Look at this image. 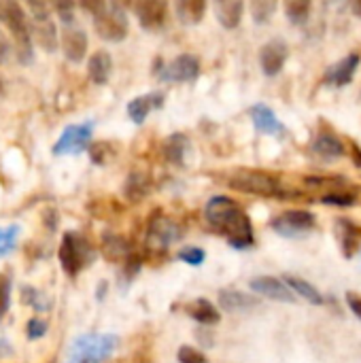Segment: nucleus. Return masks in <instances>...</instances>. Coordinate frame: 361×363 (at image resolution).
Returning a JSON list of instances; mask_svg holds the SVG:
<instances>
[{
    "label": "nucleus",
    "instance_id": "f257e3e1",
    "mask_svg": "<svg viewBox=\"0 0 361 363\" xmlns=\"http://www.w3.org/2000/svg\"><path fill=\"white\" fill-rule=\"evenodd\" d=\"M206 223L234 249H249L253 245V225L249 215L228 196H213L204 208Z\"/></svg>",
    "mask_w": 361,
    "mask_h": 363
},
{
    "label": "nucleus",
    "instance_id": "f03ea898",
    "mask_svg": "<svg viewBox=\"0 0 361 363\" xmlns=\"http://www.w3.org/2000/svg\"><path fill=\"white\" fill-rule=\"evenodd\" d=\"M94 15V30L109 43H119L128 36L130 21L121 4L117 2H85L81 4Z\"/></svg>",
    "mask_w": 361,
    "mask_h": 363
},
{
    "label": "nucleus",
    "instance_id": "7ed1b4c3",
    "mask_svg": "<svg viewBox=\"0 0 361 363\" xmlns=\"http://www.w3.org/2000/svg\"><path fill=\"white\" fill-rule=\"evenodd\" d=\"M0 19L6 23L13 43H15V53L21 64H30L34 57V47H32V30L28 23L26 9L17 2H2L0 4Z\"/></svg>",
    "mask_w": 361,
    "mask_h": 363
},
{
    "label": "nucleus",
    "instance_id": "20e7f679",
    "mask_svg": "<svg viewBox=\"0 0 361 363\" xmlns=\"http://www.w3.org/2000/svg\"><path fill=\"white\" fill-rule=\"evenodd\" d=\"M119 347V336L115 334H85L74 338L68 363H104Z\"/></svg>",
    "mask_w": 361,
    "mask_h": 363
},
{
    "label": "nucleus",
    "instance_id": "39448f33",
    "mask_svg": "<svg viewBox=\"0 0 361 363\" xmlns=\"http://www.w3.org/2000/svg\"><path fill=\"white\" fill-rule=\"evenodd\" d=\"M57 255H60V264L68 277H77L96 257L91 245L77 232H66L62 236Z\"/></svg>",
    "mask_w": 361,
    "mask_h": 363
},
{
    "label": "nucleus",
    "instance_id": "423d86ee",
    "mask_svg": "<svg viewBox=\"0 0 361 363\" xmlns=\"http://www.w3.org/2000/svg\"><path fill=\"white\" fill-rule=\"evenodd\" d=\"M232 189L245 191V194H253V196H279L281 194V185L279 181L262 170H251V168H238L230 174L228 179Z\"/></svg>",
    "mask_w": 361,
    "mask_h": 363
},
{
    "label": "nucleus",
    "instance_id": "0eeeda50",
    "mask_svg": "<svg viewBox=\"0 0 361 363\" xmlns=\"http://www.w3.org/2000/svg\"><path fill=\"white\" fill-rule=\"evenodd\" d=\"M91 134H94V123H72L64 128L60 134L57 143L53 145V155H79L91 145Z\"/></svg>",
    "mask_w": 361,
    "mask_h": 363
},
{
    "label": "nucleus",
    "instance_id": "6e6552de",
    "mask_svg": "<svg viewBox=\"0 0 361 363\" xmlns=\"http://www.w3.org/2000/svg\"><path fill=\"white\" fill-rule=\"evenodd\" d=\"M155 64H157V68H153V74H157L162 81H170V83H189V81L198 79V74H200V62L191 53L177 55L166 66H162V60H157Z\"/></svg>",
    "mask_w": 361,
    "mask_h": 363
},
{
    "label": "nucleus",
    "instance_id": "1a4fd4ad",
    "mask_svg": "<svg viewBox=\"0 0 361 363\" xmlns=\"http://www.w3.org/2000/svg\"><path fill=\"white\" fill-rule=\"evenodd\" d=\"M317 225V219L311 211H302V208H294V211H285L279 217L272 219V230L285 238H298L304 236L309 232H313Z\"/></svg>",
    "mask_w": 361,
    "mask_h": 363
},
{
    "label": "nucleus",
    "instance_id": "9d476101",
    "mask_svg": "<svg viewBox=\"0 0 361 363\" xmlns=\"http://www.w3.org/2000/svg\"><path fill=\"white\" fill-rule=\"evenodd\" d=\"M181 240V228L166 219V217H153L147 228V247L151 251H166L170 245Z\"/></svg>",
    "mask_w": 361,
    "mask_h": 363
},
{
    "label": "nucleus",
    "instance_id": "9b49d317",
    "mask_svg": "<svg viewBox=\"0 0 361 363\" xmlns=\"http://www.w3.org/2000/svg\"><path fill=\"white\" fill-rule=\"evenodd\" d=\"M287 55H289V49H287V43H283L281 38H274L270 43H266L262 49H260V66L264 70L266 77H277L285 62H287Z\"/></svg>",
    "mask_w": 361,
    "mask_h": 363
},
{
    "label": "nucleus",
    "instance_id": "f8f14e48",
    "mask_svg": "<svg viewBox=\"0 0 361 363\" xmlns=\"http://www.w3.org/2000/svg\"><path fill=\"white\" fill-rule=\"evenodd\" d=\"M251 289L268 300H274V302H285V304H294L296 302V296L289 291V287L281 281V279H274V277H255L251 279Z\"/></svg>",
    "mask_w": 361,
    "mask_h": 363
},
{
    "label": "nucleus",
    "instance_id": "ddd939ff",
    "mask_svg": "<svg viewBox=\"0 0 361 363\" xmlns=\"http://www.w3.org/2000/svg\"><path fill=\"white\" fill-rule=\"evenodd\" d=\"M134 13L145 30H157L166 21L168 4L164 0H140L134 4Z\"/></svg>",
    "mask_w": 361,
    "mask_h": 363
},
{
    "label": "nucleus",
    "instance_id": "4468645a",
    "mask_svg": "<svg viewBox=\"0 0 361 363\" xmlns=\"http://www.w3.org/2000/svg\"><path fill=\"white\" fill-rule=\"evenodd\" d=\"M360 53H349L345 55L340 62H336L334 66L328 68L326 72V83L328 85H334V87H345L353 81L357 68H360Z\"/></svg>",
    "mask_w": 361,
    "mask_h": 363
},
{
    "label": "nucleus",
    "instance_id": "2eb2a0df",
    "mask_svg": "<svg viewBox=\"0 0 361 363\" xmlns=\"http://www.w3.org/2000/svg\"><path fill=\"white\" fill-rule=\"evenodd\" d=\"M334 234L338 238V245L343 249V255L351 259L361 245V228H357L351 219H336Z\"/></svg>",
    "mask_w": 361,
    "mask_h": 363
},
{
    "label": "nucleus",
    "instance_id": "dca6fc26",
    "mask_svg": "<svg viewBox=\"0 0 361 363\" xmlns=\"http://www.w3.org/2000/svg\"><path fill=\"white\" fill-rule=\"evenodd\" d=\"M62 51L66 55L68 62H83L85 53H87V34L81 28H66L62 38H60Z\"/></svg>",
    "mask_w": 361,
    "mask_h": 363
},
{
    "label": "nucleus",
    "instance_id": "f3484780",
    "mask_svg": "<svg viewBox=\"0 0 361 363\" xmlns=\"http://www.w3.org/2000/svg\"><path fill=\"white\" fill-rule=\"evenodd\" d=\"M249 115L253 119V125L257 132L264 134H272V136H281L285 134V125L279 121V117L274 115V111L266 104H253L249 108Z\"/></svg>",
    "mask_w": 361,
    "mask_h": 363
},
{
    "label": "nucleus",
    "instance_id": "a211bd4d",
    "mask_svg": "<svg viewBox=\"0 0 361 363\" xmlns=\"http://www.w3.org/2000/svg\"><path fill=\"white\" fill-rule=\"evenodd\" d=\"M311 151L323 162H336L345 155V145L334 134H317L311 143Z\"/></svg>",
    "mask_w": 361,
    "mask_h": 363
},
{
    "label": "nucleus",
    "instance_id": "6ab92c4d",
    "mask_svg": "<svg viewBox=\"0 0 361 363\" xmlns=\"http://www.w3.org/2000/svg\"><path fill=\"white\" fill-rule=\"evenodd\" d=\"M164 98L166 96L162 91H151V94H145V96H138V98L130 100V104H128L130 119L134 123H143L153 108H162L164 106Z\"/></svg>",
    "mask_w": 361,
    "mask_h": 363
},
{
    "label": "nucleus",
    "instance_id": "aec40b11",
    "mask_svg": "<svg viewBox=\"0 0 361 363\" xmlns=\"http://www.w3.org/2000/svg\"><path fill=\"white\" fill-rule=\"evenodd\" d=\"M219 306L226 311V313H249L253 311L255 306H260V300L249 296V294H243V291H236V289H223L219 291Z\"/></svg>",
    "mask_w": 361,
    "mask_h": 363
},
{
    "label": "nucleus",
    "instance_id": "412c9836",
    "mask_svg": "<svg viewBox=\"0 0 361 363\" xmlns=\"http://www.w3.org/2000/svg\"><path fill=\"white\" fill-rule=\"evenodd\" d=\"M187 315H189L196 323H200V325H204V328L217 325V323L221 321V315H219L217 306H215L213 302H209L206 298H198V300H194L191 304H187Z\"/></svg>",
    "mask_w": 361,
    "mask_h": 363
},
{
    "label": "nucleus",
    "instance_id": "4be33fe9",
    "mask_svg": "<svg viewBox=\"0 0 361 363\" xmlns=\"http://www.w3.org/2000/svg\"><path fill=\"white\" fill-rule=\"evenodd\" d=\"M151 191V179L147 172L143 170H132L123 183V196L130 200V202H138L143 200L147 194Z\"/></svg>",
    "mask_w": 361,
    "mask_h": 363
},
{
    "label": "nucleus",
    "instance_id": "5701e85b",
    "mask_svg": "<svg viewBox=\"0 0 361 363\" xmlns=\"http://www.w3.org/2000/svg\"><path fill=\"white\" fill-rule=\"evenodd\" d=\"M243 11H245V4L240 0H219L215 4V13H217V19L223 28L228 30H234L240 19H243Z\"/></svg>",
    "mask_w": 361,
    "mask_h": 363
},
{
    "label": "nucleus",
    "instance_id": "b1692460",
    "mask_svg": "<svg viewBox=\"0 0 361 363\" xmlns=\"http://www.w3.org/2000/svg\"><path fill=\"white\" fill-rule=\"evenodd\" d=\"M113 72V60L106 51H96L87 62V74L96 85H104Z\"/></svg>",
    "mask_w": 361,
    "mask_h": 363
},
{
    "label": "nucleus",
    "instance_id": "393cba45",
    "mask_svg": "<svg viewBox=\"0 0 361 363\" xmlns=\"http://www.w3.org/2000/svg\"><path fill=\"white\" fill-rule=\"evenodd\" d=\"M174 13L181 23L185 26H196L202 21L206 13V2L204 0H179L174 4Z\"/></svg>",
    "mask_w": 361,
    "mask_h": 363
},
{
    "label": "nucleus",
    "instance_id": "a878e982",
    "mask_svg": "<svg viewBox=\"0 0 361 363\" xmlns=\"http://www.w3.org/2000/svg\"><path fill=\"white\" fill-rule=\"evenodd\" d=\"M36 38V45L43 47L47 53L55 51L57 47V28L55 23L47 17V19H38L34 21V30H32V40Z\"/></svg>",
    "mask_w": 361,
    "mask_h": 363
},
{
    "label": "nucleus",
    "instance_id": "bb28decb",
    "mask_svg": "<svg viewBox=\"0 0 361 363\" xmlns=\"http://www.w3.org/2000/svg\"><path fill=\"white\" fill-rule=\"evenodd\" d=\"M189 151V138L181 132L172 134L166 145H164V157L172 164V166H183L185 164V155Z\"/></svg>",
    "mask_w": 361,
    "mask_h": 363
},
{
    "label": "nucleus",
    "instance_id": "cd10ccee",
    "mask_svg": "<svg viewBox=\"0 0 361 363\" xmlns=\"http://www.w3.org/2000/svg\"><path fill=\"white\" fill-rule=\"evenodd\" d=\"M102 251H104L106 259H111V262H126V257L132 253V247L121 236L106 234V236H102Z\"/></svg>",
    "mask_w": 361,
    "mask_h": 363
},
{
    "label": "nucleus",
    "instance_id": "c85d7f7f",
    "mask_svg": "<svg viewBox=\"0 0 361 363\" xmlns=\"http://www.w3.org/2000/svg\"><path fill=\"white\" fill-rule=\"evenodd\" d=\"M283 283L289 287V291L291 294H298L300 298H304V300H309L311 304H323V296L319 294V289L317 287H313L309 281H304V279H298V277H285L283 279Z\"/></svg>",
    "mask_w": 361,
    "mask_h": 363
},
{
    "label": "nucleus",
    "instance_id": "c756f323",
    "mask_svg": "<svg viewBox=\"0 0 361 363\" xmlns=\"http://www.w3.org/2000/svg\"><path fill=\"white\" fill-rule=\"evenodd\" d=\"M285 13H287L289 21L294 26H302V23H306V19L311 15V2H306V0H289L285 4Z\"/></svg>",
    "mask_w": 361,
    "mask_h": 363
},
{
    "label": "nucleus",
    "instance_id": "7c9ffc66",
    "mask_svg": "<svg viewBox=\"0 0 361 363\" xmlns=\"http://www.w3.org/2000/svg\"><path fill=\"white\" fill-rule=\"evenodd\" d=\"M21 302L26 306L34 308V311H47L49 308L47 298L38 289H34V287H21Z\"/></svg>",
    "mask_w": 361,
    "mask_h": 363
},
{
    "label": "nucleus",
    "instance_id": "2f4dec72",
    "mask_svg": "<svg viewBox=\"0 0 361 363\" xmlns=\"http://www.w3.org/2000/svg\"><path fill=\"white\" fill-rule=\"evenodd\" d=\"M274 11H277V2H272V0H255V2H251V15H253L255 23H266L272 17Z\"/></svg>",
    "mask_w": 361,
    "mask_h": 363
},
{
    "label": "nucleus",
    "instance_id": "473e14b6",
    "mask_svg": "<svg viewBox=\"0 0 361 363\" xmlns=\"http://www.w3.org/2000/svg\"><path fill=\"white\" fill-rule=\"evenodd\" d=\"M11 287H13V279L9 272L0 274V321L4 319V315L9 313L11 306Z\"/></svg>",
    "mask_w": 361,
    "mask_h": 363
},
{
    "label": "nucleus",
    "instance_id": "72a5a7b5",
    "mask_svg": "<svg viewBox=\"0 0 361 363\" xmlns=\"http://www.w3.org/2000/svg\"><path fill=\"white\" fill-rule=\"evenodd\" d=\"M17 236H19V228L17 225H9L6 230L0 232V257L9 255L15 249Z\"/></svg>",
    "mask_w": 361,
    "mask_h": 363
},
{
    "label": "nucleus",
    "instance_id": "f704fd0d",
    "mask_svg": "<svg viewBox=\"0 0 361 363\" xmlns=\"http://www.w3.org/2000/svg\"><path fill=\"white\" fill-rule=\"evenodd\" d=\"M87 153H89V157H91L94 164L102 166L111 157V145L109 143H91L89 149H87Z\"/></svg>",
    "mask_w": 361,
    "mask_h": 363
},
{
    "label": "nucleus",
    "instance_id": "c9c22d12",
    "mask_svg": "<svg viewBox=\"0 0 361 363\" xmlns=\"http://www.w3.org/2000/svg\"><path fill=\"white\" fill-rule=\"evenodd\" d=\"M177 257H179L181 262L189 264V266H202L204 259H206V253H204L200 247H187V249L179 251Z\"/></svg>",
    "mask_w": 361,
    "mask_h": 363
},
{
    "label": "nucleus",
    "instance_id": "e433bc0d",
    "mask_svg": "<svg viewBox=\"0 0 361 363\" xmlns=\"http://www.w3.org/2000/svg\"><path fill=\"white\" fill-rule=\"evenodd\" d=\"M177 359H179V363H209V359L204 357V353H200L198 349H194L189 345L179 349Z\"/></svg>",
    "mask_w": 361,
    "mask_h": 363
},
{
    "label": "nucleus",
    "instance_id": "4c0bfd02",
    "mask_svg": "<svg viewBox=\"0 0 361 363\" xmlns=\"http://www.w3.org/2000/svg\"><path fill=\"white\" fill-rule=\"evenodd\" d=\"M353 202H355V196H351V194L336 191V194L323 196V204H328V206H353Z\"/></svg>",
    "mask_w": 361,
    "mask_h": 363
},
{
    "label": "nucleus",
    "instance_id": "58836bf2",
    "mask_svg": "<svg viewBox=\"0 0 361 363\" xmlns=\"http://www.w3.org/2000/svg\"><path fill=\"white\" fill-rule=\"evenodd\" d=\"M138 270H140V257L132 251V253L126 257V262H123V274H126L128 281H132V279L138 274Z\"/></svg>",
    "mask_w": 361,
    "mask_h": 363
},
{
    "label": "nucleus",
    "instance_id": "ea45409f",
    "mask_svg": "<svg viewBox=\"0 0 361 363\" xmlns=\"http://www.w3.org/2000/svg\"><path fill=\"white\" fill-rule=\"evenodd\" d=\"M30 340H38L47 334V323L43 319H30L28 321V330H26Z\"/></svg>",
    "mask_w": 361,
    "mask_h": 363
},
{
    "label": "nucleus",
    "instance_id": "a19ab883",
    "mask_svg": "<svg viewBox=\"0 0 361 363\" xmlns=\"http://www.w3.org/2000/svg\"><path fill=\"white\" fill-rule=\"evenodd\" d=\"M53 11L60 15V19H62L64 23H70V21H72L74 4H72V2H55V4H53Z\"/></svg>",
    "mask_w": 361,
    "mask_h": 363
},
{
    "label": "nucleus",
    "instance_id": "79ce46f5",
    "mask_svg": "<svg viewBox=\"0 0 361 363\" xmlns=\"http://www.w3.org/2000/svg\"><path fill=\"white\" fill-rule=\"evenodd\" d=\"M11 51H13V47H11V40L2 34V30H0V64H6L9 62V57H11Z\"/></svg>",
    "mask_w": 361,
    "mask_h": 363
},
{
    "label": "nucleus",
    "instance_id": "37998d69",
    "mask_svg": "<svg viewBox=\"0 0 361 363\" xmlns=\"http://www.w3.org/2000/svg\"><path fill=\"white\" fill-rule=\"evenodd\" d=\"M347 304H349L351 313L361 321V296H357V294H347Z\"/></svg>",
    "mask_w": 361,
    "mask_h": 363
},
{
    "label": "nucleus",
    "instance_id": "c03bdc74",
    "mask_svg": "<svg viewBox=\"0 0 361 363\" xmlns=\"http://www.w3.org/2000/svg\"><path fill=\"white\" fill-rule=\"evenodd\" d=\"M11 355H13V347L9 345V340L0 338V359L2 357H11Z\"/></svg>",
    "mask_w": 361,
    "mask_h": 363
},
{
    "label": "nucleus",
    "instance_id": "a18cd8bd",
    "mask_svg": "<svg viewBox=\"0 0 361 363\" xmlns=\"http://www.w3.org/2000/svg\"><path fill=\"white\" fill-rule=\"evenodd\" d=\"M351 9H353V13H355L357 17H361V0H355V2L351 4Z\"/></svg>",
    "mask_w": 361,
    "mask_h": 363
},
{
    "label": "nucleus",
    "instance_id": "49530a36",
    "mask_svg": "<svg viewBox=\"0 0 361 363\" xmlns=\"http://www.w3.org/2000/svg\"><path fill=\"white\" fill-rule=\"evenodd\" d=\"M102 294L106 296V283H104V281L98 285V300H102Z\"/></svg>",
    "mask_w": 361,
    "mask_h": 363
},
{
    "label": "nucleus",
    "instance_id": "de8ad7c7",
    "mask_svg": "<svg viewBox=\"0 0 361 363\" xmlns=\"http://www.w3.org/2000/svg\"><path fill=\"white\" fill-rule=\"evenodd\" d=\"M2 91H4V83H2V79H0V96H2Z\"/></svg>",
    "mask_w": 361,
    "mask_h": 363
}]
</instances>
